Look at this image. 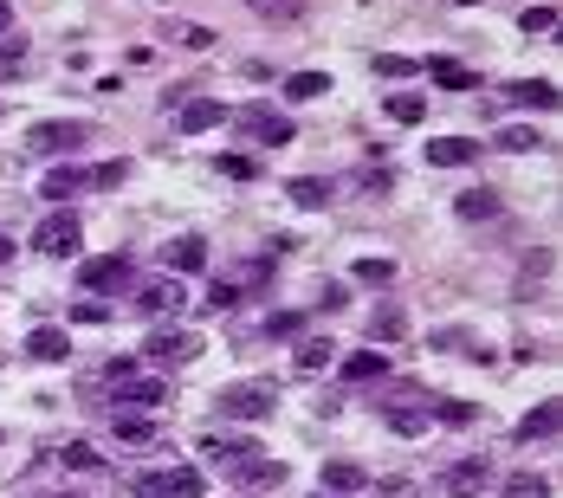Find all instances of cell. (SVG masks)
I'll use <instances>...</instances> for the list:
<instances>
[{"instance_id": "1", "label": "cell", "mask_w": 563, "mask_h": 498, "mask_svg": "<svg viewBox=\"0 0 563 498\" xmlns=\"http://www.w3.org/2000/svg\"><path fill=\"white\" fill-rule=\"evenodd\" d=\"M85 401H104V408H117V414H156L162 401H169V382L162 376H117L111 389H91Z\"/></svg>"}, {"instance_id": "2", "label": "cell", "mask_w": 563, "mask_h": 498, "mask_svg": "<svg viewBox=\"0 0 563 498\" xmlns=\"http://www.w3.org/2000/svg\"><path fill=\"white\" fill-rule=\"evenodd\" d=\"M227 123H240V136H253V143H266V149H279V143H292V117L285 110H272V104H240V110H227Z\"/></svg>"}, {"instance_id": "3", "label": "cell", "mask_w": 563, "mask_h": 498, "mask_svg": "<svg viewBox=\"0 0 563 498\" xmlns=\"http://www.w3.org/2000/svg\"><path fill=\"white\" fill-rule=\"evenodd\" d=\"M208 479L201 466H162V473H136V498H201Z\"/></svg>"}, {"instance_id": "4", "label": "cell", "mask_w": 563, "mask_h": 498, "mask_svg": "<svg viewBox=\"0 0 563 498\" xmlns=\"http://www.w3.org/2000/svg\"><path fill=\"white\" fill-rule=\"evenodd\" d=\"M78 240H85V227H78L72 207H52V214L33 227V246H39L46 259H72V253H78Z\"/></svg>"}, {"instance_id": "5", "label": "cell", "mask_w": 563, "mask_h": 498, "mask_svg": "<svg viewBox=\"0 0 563 498\" xmlns=\"http://www.w3.org/2000/svg\"><path fill=\"white\" fill-rule=\"evenodd\" d=\"M85 136H91V123H78V117H52V123H33V156H72V149H85Z\"/></svg>"}, {"instance_id": "6", "label": "cell", "mask_w": 563, "mask_h": 498, "mask_svg": "<svg viewBox=\"0 0 563 498\" xmlns=\"http://www.w3.org/2000/svg\"><path fill=\"white\" fill-rule=\"evenodd\" d=\"M214 408H221L227 421H266V414H272V389H266V382H233V389H221Z\"/></svg>"}, {"instance_id": "7", "label": "cell", "mask_w": 563, "mask_h": 498, "mask_svg": "<svg viewBox=\"0 0 563 498\" xmlns=\"http://www.w3.org/2000/svg\"><path fill=\"white\" fill-rule=\"evenodd\" d=\"M130 253H104V259H85L78 266V292H123L130 285Z\"/></svg>"}, {"instance_id": "8", "label": "cell", "mask_w": 563, "mask_h": 498, "mask_svg": "<svg viewBox=\"0 0 563 498\" xmlns=\"http://www.w3.org/2000/svg\"><path fill=\"white\" fill-rule=\"evenodd\" d=\"M143 356H149V363H188V356H201V337L182 330V324H162L156 337L143 343Z\"/></svg>"}, {"instance_id": "9", "label": "cell", "mask_w": 563, "mask_h": 498, "mask_svg": "<svg viewBox=\"0 0 563 498\" xmlns=\"http://www.w3.org/2000/svg\"><path fill=\"white\" fill-rule=\"evenodd\" d=\"M441 486H447V498H479L492 486V460H479V453H473V460H453Z\"/></svg>"}, {"instance_id": "10", "label": "cell", "mask_w": 563, "mask_h": 498, "mask_svg": "<svg viewBox=\"0 0 563 498\" xmlns=\"http://www.w3.org/2000/svg\"><path fill=\"white\" fill-rule=\"evenodd\" d=\"M188 304V292L175 279H149V285H136V311L143 317H175Z\"/></svg>"}, {"instance_id": "11", "label": "cell", "mask_w": 563, "mask_h": 498, "mask_svg": "<svg viewBox=\"0 0 563 498\" xmlns=\"http://www.w3.org/2000/svg\"><path fill=\"white\" fill-rule=\"evenodd\" d=\"M26 356H33V363H65L72 337H65L59 324H39V330H26Z\"/></svg>"}, {"instance_id": "12", "label": "cell", "mask_w": 563, "mask_h": 498, "mask_svg": "<svg viewBox=\"0 0 563 498\" xmlns=\"http://www.w3.org/2000/svg\"><path fill=\"white\" fill-rule=\"evenodd\" d=\"M227 473H233V486H240V492L285 486V466H279V460H240V466H227Z\"/></svg>"}, {"instance_id": "13", "label": "cell", "mask_w": 563, "mask_h": 498, "mask_svg": "<svg viewBox=\"0 0 563 498\" xmlns=\"http://www.w3.org/2000/svg\"><path fill=\"white\" fill-rule=\"evenodd\" d=\"M91 188V169H46V182H39V195H46L52 207H65L72 195H85Z\"/></svg>"}, {"instance_id": "14", "label": "cell", "mask_w": 563, "mask_h": 498, "mask_svg": "<svg viewBox=\"0 0 563 498\" xmlns=\"http://www.w3.org/2000/svg\"><path fill=\"white\" fill-rule=\"evenodd\" d=\"M162 266H169V272H201V266H208V240H195V233L169 240V246H162Z\"/></svg>"}, {"instance_id": "15", "label": "cell", "mask_w": 563, "mask_h": 498, "mask_svg": "<svg viewBox=\"0 0 563 498\" xmlns=\"http://www.w3.org/2000/svg\"><path fill=\"white\" fill-rule=\"evenodd\" d=\"M473 156H479L473 136H434V143H428V162H434V169H466Z\"/></svg>"}, {"instance_id": "16", "label": "cell", "mask_w": 563, "mask_h": 498, "mask_svg": "<svg viewBox=\"0 0 563 498\" xmlns=\"http://www.w3.org/2000/svg\"><path fill=\"white\" fill-rule=\"evenodd\" d=\"M557 427H563V408H557V395H551V401H538V408H531L525 421H518V440L531 447V440H551Z\"/></svg>"}, {"instance_id": "17", "label": "cell", "mask_w": 563, "mask_h": 498, "mask_svg": "<svg viewBox=\"0 0 563 498\" xmlns=\"http://www.w3.org/2000/svg\"><path fill=\"white\" fill-rule=\"evenodd\" d=\"M505 104H525V110H557V85H544V78H512V85H505Z\"/></svg>"}, {"instance_id": "18", "label": "cell", "mask_w": 563, "mask_h": 498, "mask_svg": "<svg viewBox=\"0 0 563 498\" xmlns=\"http://www.w3.org/2000/svg\"><path fill=\"white\" fill-rule=\"evenodd\" d=\"M453 214L460 220H492V214H505V195L499 188H466V195L453 201Z\"/></svg>"}, {"instance_id": "19", "label": "cell", "mask_w": 563, "mask_h": 498, "mask_svg": "<svg viewBox=\"0 0 563 498\" xmlns=\"http://www.w3.org/2000/svg\"><path fill=\"white\" fill-rule=\"evenodd\" d=\"M389 376V356L382 350H350L343 356V382H382Z\"/></svg>"}, {"instance_id": "20", "label": "cell", "mask_w": 563, "mask_h": 498, "mask_svg": "<svg viewBox=\"0 0 563 498\" xmlns=\"http://www.w3.org/2000/svg\"><path fill=\"white\" fill-rule=\"evenodd\" d=\"M369 486V473H363V466H356V460H324V492H363Z\"/></svg>"}, {"instance_id": "21", "label": "cell", "mask_w": 563, "mask_h": 498, "mask_svg": "<svg viewBox=\"0 0 563 498\" xmlns=\"http://www.w3.org/2000/svg\"><path fill=\"white\" fill-rule=\"evenodd\" d=\"M214 123H227V104H214V98L182 104V136H201V130H214Z\"/></svg>"}, {"instance_id": "22", "label": "cell", "mask_w": 563, "mask_h": 498, "mask_svg": "<svg viewBox=\"0 0 563 498\" xmlns=\"http://www.w3.org/2000/svg\"><path fill=\"white\" fill-rule=\"evenodd\" d=\"M111 434L123 440V447H149V440H156V414H117Z\"/></svg>"}, {"instance_id": "23", "label": "cell", "mask_w": 563, "mask_h": 498, "mask_svg": "<svg viewBox=\"0 0 563 498\" xmlns=\"http://www.w3.org/2000/svg\"><path fill=\"white\" fill-rule=\"evenodd\" d=\"M285 195H292L298 207H331V182H324V175H292Z\"/></svg>"}, {"instance_id": "24", "label": "cell", "mask_w": 563, "mask_h": 498, "mask_svg": "<svg viewBox=\"0 0 563 498\" xmlns=\"http://www.w3.org/2000/svg\"><path fill=\"white\" fill-rule=\"evenodd\" d=\"M421 72H428V78H441L447 91H473V85H479V72H473V65H453V59H428Z\"/></svg>"}, {"instance_id": "25", "label": "cell", "mask_w": 563, "mask_h": 498, "mask_svg": "<svg viewBox=\"0 0 563 498\" xmlns=\"http://www.w3.org/2000/svg\"><path fill=\"white\" fill-rule=\"evenodd\" d=\"M324 91H331L324 72H292V78H285V98H292V104H311V98H324Z\"/></svg>"}, {"instance_id": "26", "label": "cell", "mask_w": 563, "mask_h": 498, "mask_svg": "<svg viewBox=\"0 0 563 498\" xmlns=\"http://www.w3.org/2000/svg\"><path fill=\"white\" fill-rule=\"evenodd\" d=\"M72 473H104V453L91 447V440H65V453H59Z\"/></svg>"}, {"instance_id": "27", "label": "cell", "mask_w": 563, "mask_h": 498, "mask_svg": "<svg viewBox=\"0 0 563 498\" xmlns=\"http://www.w3.org/2000/svg\"><path fill=\"white\" fill-rule=\"evenodd\" d=\"M331 356H337V343H331V337H311L305 350H298V376H318V369L331 363Z\"/></svg>"}, {"instance_id": "28", "label": "cell", "mask_w": 563, "mask_h": 498, "mask_svg": "<svg viewBox=\"0 0 563 498\" xmlns=\"http://www.w3.org/2000/svg\"><path fill=\"white\" fill-rule=\"evenodd\" d=\"M505 498H551V479L544 473H512L505 479Z\"/></svg>"}, {"instance_id": "29", "label": "cell", "mask_w": 563, "mask_h": 498, "mask_svg": "<svg viewBox=\"0 0 563 498\" xmlns=\"http://www.w3.org/2000/svg\"><path fill=\"white\" fill-rule=\"evenodd\" d=\"M402 330H408L402 304H382V311H376V324H369V337H376V343H389V337H402Z\"/></svg>"}, {"instance_id": "30", "label": "cell", "mask_w": 563, "mask_h": 498, "mask_svg": "<svg viewBox=\"0 0 563 498\" xmlns=\"http://www.w3.org/2000/svg\"><path fill=\"white\" fill-rule=\"evenodd\" d=\"M382 110H389L395 123H421V110H428V104H421L415 91H389V104H382Z\"/></svg>"}, {"instance_id": "31", "label": "cell", "mask_w": 563, "mask_h": 498, "mask_svg": "<svg viewBox=\"0 0 563 498\" xmlns=\"http://www.w3.org/2000/svg\"><path fill=\"white\" fill-rule=\"evenodd\" d=\"M356 279H363V285H395V266H389V259H356Z\"/></svg>"}, {"instance_id": "32", "label": "cell", "mask_w": 563, "mask_h": 498, "mask_svg": "<svg viewBox=\"0 0 563 498\" xmlns=\"http://www.w3.org/2000/svg\"><path fill=\"white\" fill-rule=\"evenodd\" d=\"M253 13H266V20H298L305 13V0H246Z\"/></svg>"}, {"instance_id": "33", "label": "cell", "mask_w": 563, "mask_h": 498, "mask_svg": "<svg viewBox=\"0 0 563 498\" xmlns=\"http://www.w3.org/2000/svg\"><path fill=\"white\" fill-rule=\"evenodd\" d=\"M305 330V311H272L266 317V337H298Z\"/></svg>"}, {"instance_id": "34", "label": "cell", "mask_w": 563, "mask_h": 498, "mask_svg": "<svg viewBox=\"0 0 563 498\" xmlns=\"http://www.w3.org/2000/svg\"><path fill=\"white\" fill-rule=\"evenodd\" d=\"M376 72H382V78H415V72H421V59H402V52H382V59H376Z\"/></svg>"}, {"instance_id": "35", "label": "cell", "mask_w": 563, "mask_h": 498, "mask_svg": "<svg viewBox=\"0 0 563 498\" xmlns=\"http://www.w3.org/2000/svg\"><path fill=\"white\" fill-rule=\"evenodd\" d=\"M428 421H447V427H466V421H473V408H466V401H434V408H428Z\"/></svg>"}, {"instance_id": "36", "label": "cell", "mask_w": 563, "mask_h": 498, "mask_svg": "<svg viewBox=\"0 0 563 498\" xmlns=\"http://www.w3.org/2000/svg\"><path fill=\"white\" fill-rule=\"evenodd\" d=\"M389 427H395V434H408V440H415L421 427H428V414H421V408H389Z\"/></svg>"}, {"instance_id": "37", "label": "cell", "mask_w": 563, "mask_h": 498, "mask_svg": "<svg viewBox=\"0 0 563 498\" xmlns=\"http://www.w3.org/2000/svg\"><path fill=\"white\" fill-rule=\"evenodd\" d=\"M214 169H221V175H233V182H253V175H259V162H253V156H221Z\"/></svg>"}, {"instance_id": "38", "label": "cell", "mask_w": 563, "mask_h": 498, "mask_svg": "<svg viewBox=\"0 0 563 498\" xmlns=\"http://www.w3.org/2000/svg\"><path fill=\"white\" fill-rule=\"evenodd\" d=\"M499 143H505V149H538V130H531V123H512Z\"/></svg>"}, {"instance_id": "39", "label": "cell", "mask_w": 563, "mask_h": 498, "mask_svg": "<svg viewBox=\"0 0 563 498\" xmlns=\"http://www.w3.org/2000/svg\"><path fill=\"white\" fill-rule=\"evenodd\" d=\"M104 317H111V311H104L98 298H78V304H72V324H104Z\"/></svg>"}, {"instance_id": "40", "label": "cell", "mask_w": 563, "mask_h": 498, "mask_svg": "<svg viewBox=\"0 0 563 498\" xmlns=\"http://www.w3.org/2000/svg\"><path fill=\"white\" fill-rule=\"evenodd\" d=\"M518 26H525V33H551V26H557V7H531Z\"/></svg>"}, {"instance_id": "41", "label": "cell", "mask_w": 563, "mask_h": 498, "mask_svg": "<svg viewBox=\"0 0 563 498\" xmlns=\"http://www.w3.org/2000/svg\"><path fill=\"white\" fill-rule=\"evenodd\" d=\"M175 39H182V46H195V52H208V46H214L208 26H175Z\"/></svg>"}, {"instance_id": "42", "label": "cell", "mask_w": 563, "mask_h": 498, "mask_svg": "<svg viewBox=\"0 0 563 498\" xmlns=\"http://www.w3.org/2000/svg\"><path fill=\"white\" fill-rule=\"evenodd\" d=\"M123 175H130V162H104V169H98V175H91V188H117V182H123Z\"/></svg>"}, {"instance_id": "43", "label": "cell", "mask_w": 563, "mask_h": 498, "mask_svg": "<svg viewBox=\"0 0 563 498\" xmlns=\"http://www.w3.org/2000/svg\"><path fill=\"white\" fill-rule=\"evenodd\" d=\"M376 498H415V479H382Z\"/></svg>"}, {"instance_id": "44", "label": "cell", "mask_w": 563, "mask_h": 498, "mask_svg": "<svg viewBox=\"0 0 563 498\" xmlns=\"http://www.w3.org/2000/svg\"><path fill=\"white\" fill-rule=\"evenodd\" d=\"M0 33H13V0H0Z\"/></svg>"}, {"instance_id": "45", "label": "cell", "mask_w": 563, "mask_h": 498, "mask_svg": "<svg viewBox=\"0 0 563 498\" xmlns=\"http://www.w3.org/2000/svg\"><path fill=\"white\" fill-rule=\"evenodd\" d=\"M7 259H13V240H0V266H7Z\"/></svg>"}, {"instance_id": "46", "label": "cell", "mask_w": 563, "mask_h": 498, "mask_svg": "<svg viewBox=\"0 0 563 498\" xmlns=\"http://www.w3.org/2000/svg\"><path fill=\"white\" fill-rule=\"evenodd\" d=\"M59 498H72V492H59Z\"/></svg>"}, {"instance_id": "47", "label": "cell", "mask_w": 563, "mask_h": 498, "mask_svg": "<svg viewBox=\"0 0 563 498\" xmlns=\"http://www.w3.org/2000/svg\"><path fill=\"white\" fill-rule=\"evenodd\" d=\"M324 498H331V492H324Z\"/></svg>"}]
</instances>
